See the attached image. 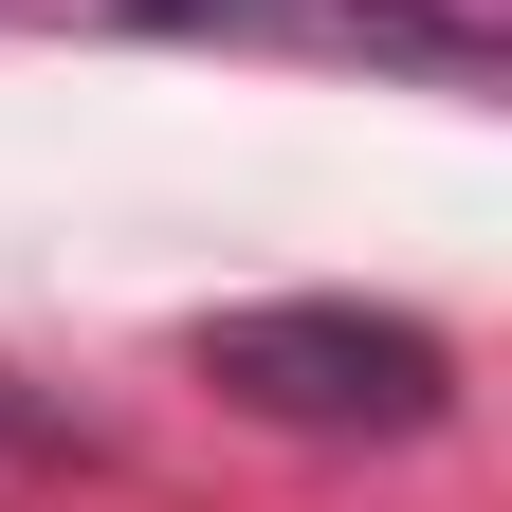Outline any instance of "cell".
<instances>
[{
    "mask_svg": "<svg viewBox=\"0 0 512 512\" xmlns=\"http://www.w3.org/2000/svg\"><path fill=\"white\" fill-rule=\"evenodd\" d=\"M202 384L293 439H421L458 403V348L366 293H256V311H202Z\"/></svg>",
    "mask_w": 512,
    "mask_h": 512,
    "instance_id": "cell-1",
    "label": "cell"
},
{
    "mask_svg": "<svg viewBox=\"0 0 512 512\" xmlns=\"http://www.w3.org/2000/svg\"><path fill=\"white\" fill-rule=\"evenodd\" d=\"M55 439H74V403H19L0 384V458H55Z\"/></svg>",
    "mask_w": 512,
    "mask_h": 512,
    "instance_id": "cell-2",
    "label": "cell"
}]
</instances>
